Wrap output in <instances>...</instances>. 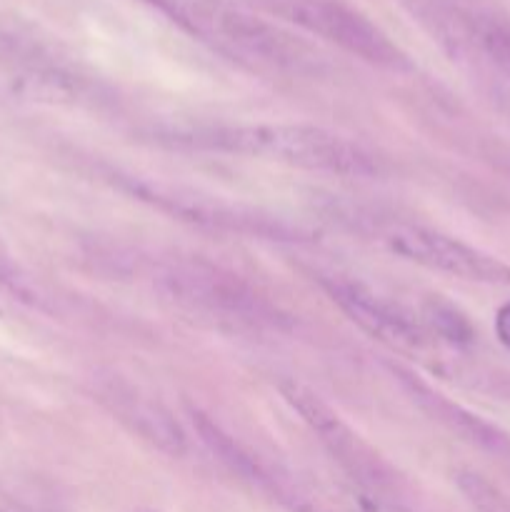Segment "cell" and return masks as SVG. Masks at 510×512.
Wrapping results in <instances>:
<instances>
[{
	"label": "cell",
	"mask_w": 510,
	"mask_h": 512,
	"mask_svg": "<svg viewBox=\"0 0 510 512\" xmlns=\"http://www.w3.org/2000/svg\"><path fill=\"white\" fill-rule=\"evenodd\" d=\"M178 140L220 153L248 155L273 160L310 173H330L343 178H373L378 175L373 155L348 138L318 125L303 123H255L223 125L183 135Z\"/></svg>",
	"instance_id": "6da1fadb"
},
{
	"label": "cell",
	"mask_w": 510,
	"mask_h": 512,
	"mask_svg": "<svg viewBox=\"0 0 510 512\" xmlns=\"http://www.w3.org/2000/svg\"><path fill=\"white\" fill-rule=\"evenodd\" d=\"M190 35L250 68L300 73L318 55L305 40L225 0H145Z\"/></svg>",
	"instance_id": "7a4b0ae2"
},
{
	"label": "cell",
	"mask_w": 510,
	"mask_h": 512,
	"mask_svg": "<svg viewBox=\"0 0 510 512\" xmlns=\"http://www.w3.org/2000/svg\"><path fill=\"white\" fill-rule=\"evenodd\" d=\"M155 285L165 300L185 313L208 318L230 328H270L278 325L280 315L263 295L255 293L245 280L208 260L175 258L160 265Z\"/></svg>",
	"instance_id": "3957f363"
},
{
	"label": "cell",
	"mask_w": 510,
	"mask_h": 512,
	"mask_svg": "<svg viewBox=\"0 0 510 512\" xmlns=\"http://www.w3.org/2000/svg\"><path fill=\"white\" fill-rule=\"evenodd\" d=\"M358 230L383 245L388 253L408 260V263L423 265L428 270L453 275V278L470 280V283L485 285H508L510 265L463 240L445 235L428 225L413 223V220L383 218V215H353V225Z\"/></svg>",
	"instance_id": "277c9868"
},
{
	"label": "cell",
	"mask_w": 510,
	"mask_h": 512,
	"mask_svg": "<svg viewBox=\"0 0 510 512\" xmlns=\"http://www.w3.org/2000/svg\"><path fill=\"white\" fill-rule=\"evenodd\" d=\"M268 5L298 28L358 55L365 63L388 70L408 68L403 50L363 13L340 0H268Z\"/></svg>",
	"instance_id": "5b68a950"
},
{
	"label": "cell",
	"mask_w": 510,
	"mask_h": 512,
	"mask_svg": "<svg viewBox=\"0 0 510 512\" xmlns=\"http://www.w3.org/2000/svg\"><path fill=\"white\" fill-rule=\"evenodd\" d=\"M323 288L330 300L378 343L400 353H420L428 348L425 325L398 300L345 275H328L323 278Z\"/></svg>",
	"instance_id": "8992f818"
},
{
	"label": "cell",
	"mask_w": 510,
	"mask_h": 512,
	"mask_svg": "<svg viewBox=\"0 0 510 512\" xmlns=\"http://www.w3.org/2000/svg\"><path fill=\"white\" fill-rule=\"evenodd\" d=\"M280 393H283L285 403L303 418V423L318 435L328 453L343 465L355 485L390 490L388 465L340 420V415L325 400H320V395L295 380L280 383Z\"/></svg>",
	"instance_id": "52a82bcc"
},
{
	"label": "cell",
	"mask_w": 510,
	"mask_h": 512,
	"mask_svg": "<svg viewBox=\"0 0 510 512\" xmlns=\"http://www.w3.org/2000/svg\"><path fill=\"white\" fill-rule=\"evenodd\" d=\"M93 390L98 403L105 405L108 413L115 415V420L123 423L140 440L163 450L170 458H180L188 453V435L180 428L175 415L138 383H130L128 378L110 373L98 375L93 380Z\"/></svg>",
	"instance_id": "ba28073f"
},
{
	"label": "cell",
	"mask_w": 510,
	"mask_h": 512,
	"mask_svg": "<svg viewBox=\"0 0 510 512\" xmlns=\"http://www.w3.org/2000/svg\"><path fill=\"white\" fill-rule=\"evenodd\" d=\"M458 488L475 512H510V500L478 473H460Z\"/></svg>",
	"instance_id": "9c48e42d"
},
{
	"label": "cell",
	"mask_w": 510,
	"mask_h": 512,
	"mask_svg": "<svg viewBox=\"0 0 510 512\" xmlns=\"http://www.w3.org/2000/svg\"><path fill=\"white\" fill-rule=\"evenodd\" d=\"M350 503L355 512H418L410 508L408 503L393 495V490H378V488H360L353 485L348 493Z\"/></svg>",
	"instance_id": "30bf717a"
},
{
	"label": "cell",
	"mask_w": 510,
	"mask_h": 512,
	"mask_svg": "<svg viewBox=\"0 0 510 512\" xmlns=\"http://www.w3.org/2000/svg\"><path fill=\"white\" fill-rule=\"evenodd\" d=\"M0 290L18 295V298H30L28 278H25L23 268H20L18 260L13 258V253H10L3 240H0Z\"/></svg>",
	"instance_id": "8fae6325"
},
{
	"label": "cell",
	"mask_w": 510,
	"mask_h": 512,
	"mask_svg": "<svg viewBox=\"0 0 510 512\" xmlns=\"http://www.w3.org/2000/svg\"><path fill=\"white\" fill-rule=\"evenodd\" d=\"M495 333H498L500 343L510 348V303H505L495 315Z\"/></svg>",
	"instance_id": "7c38bea8"
},
{
	"label": "cell",
	"mask_w": 510,
	"mask_h": 512,
	"mask_svg": "<svg viewBox=\"0 0 510 512\" xmlns=\"http://www.w3.org/2000/svg\"><path fill=\"white\" fill-rule=\"evenodd\" d=\"M0 512H3V510H0Z\"/></svg>",
	"instance_id": "4fadbf2b"
}]
</instances>
